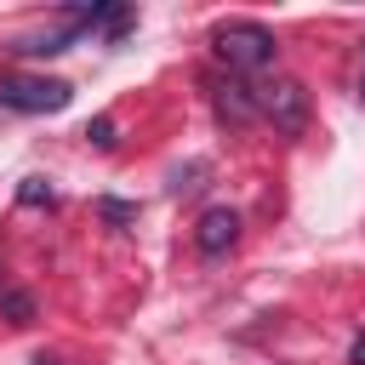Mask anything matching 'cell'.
<instances>
[{
  "mask_svg": "<svg viewBox=\"0 0 365 365\" xmlns=\"http://www.w3.org/2000/svg\"><path fill=\"white\" fill-rule=\"evenodd\" d=\"M354 365H365V336H359V342H354Z\"/></svg>",
  "mask_w": 365,
  "mask_h": 365,
  "instance_id": "obj_12",
  "label": "cell"
},
{
  "mask_svg": "<svg viewBox=\"0 0 365 365\" xmlns=\"http://www.w3.org/2000/svg\"><path fill=\"white\" fill-rule=\"evenodd\" d=\"M211 103H217V120H222V125H234V131H240V125H251V120L262 114V108H257V91H251V86H240V80H222Z\"/></svg>",
  "mask_w": 365,
  "mask_h": 365,
  "instance_id": "obj_5",
  "label": "cell"
},
{
  "mask_svg": "<svg viewBox=\"0 0 365 365\" xmlns=\"http://www.w3.org/2000/svg\"><path fill=\"white\" fill-rule=\"evenodd\" d=\"M0 314H6L11 325H29V319H34V297H29V291H11V285H6V291H0Z\"/></svg>",
  "mask_w": 365,
  "mask_h": 365,
  "instance_id": "obj_7",
  "label": "cell"
},
{
  "mask_svg": "<svg viewBox=\"0 0 365 365\" xmlns=\"http://www.w3.org/2000/svg\"><path fill=\"white\" fill-rule=\"evenodd\" d=\"M211 51H217V63H228L234 74H257V68H268L274 63V29L268 23H257V17H228V23H217L211 29Z\"/></svg>",
  "mask_w": 365,
  "mask_h": 365,
  "instance_id": "obj_1",
  "label": "cell"
},
{
  "mask_svg": "<svg viewBox=\"0 0 365 365\" xmlns=\"http://www.w3.org/2000/svg\"><path fill=\"white\" fill-rule=\"evenodd\" d=\"M74 86L68 80H46V74H0V108L17 114H57L68 108Z\"/></svg>",
  "mask_w": 365,
  "mask_h": 365,
  "instance_id": "obj_2",
  "label": "cell"
},
{
  "mask_svg": "<svg viewBox=\"0 0 365 365\" xmlns=\"http://www.w3.org/2000/svg\"><path fill=\"white\" fill-rule=\"evenodd\" d=\"M34 365H57V354H34Z\"/></svg>",
  "mask_w": 365,
  "mask_h": 365,
  "instance_id": "obj_13",
  "label": "cell"
},
{
  "mask_svg": "<svg viewBox=\"0 0 365 365\" xmlns=\"http://www.w3.org/2000/svg\"><path fill=\"white\" fill-rule=\"evenodd\" d=\"M0 291H6V279H0Z\"/></svg>",
  "mask_w": 365,
  "mask_h": 365,
  "instance_id": "obj_15",
  "label": "cell"
},
{
  "mask_svg": "<svg viewBox=\"0 0 365 365\" xmlns=\"http://www.w3.org/2000/svg\"><path fill=\"white\" fill-rule=\"evenodd\" d=\"M74 40H80V29L63 23V29H51V34H23L11 51H17V57H57V51H68Z\"/></svg>",
  "mask_w": 365,
  "mask_h": 365,
  "instance_id": "obj_6",
  "label": "cell"
},
{
  "mask_svg": "<svg viewBox=\"0 0 365 365\" xmlns=\"http://www.w3.org/2000/svg\"><path fill=\"white\" fill-rule=\"evenodd\" d=\"M257 108L279 137H302L308 131V86L302 80H268L257 86Z\"/></svg>",
  "mask_w": 365,
  "mask_h": 365,
  "instance_id": "obj_3",
  "label": "cell"
},
{
  "mask_svg": "<svg viewBox=\"0 0 365 365\" xmlns=\"http://www.w3.org/2000/svg\"><path fill=\"white\" fill-rule=\"evenodd\" d=\"M86 143H91V148H114V143H120V137H114V120H108V114H97V120L86 125Z\"/></svg>",
  "mask_w": 365,
  "mask_h": 365,
  "instance_id": "obj_10",
  "label": "cell"
},
{
  "mask_svg": "<svg viewBox=\"0 0 365 365\" xmlns=\"http://www.w3.org/2000/svg\"><path fill=\"white\" fill-rule=\"evenodd\" d=\"M97 217L114 222V228H125V222H137V205L131 200H97Z\"/></svg>",
  "mask_w": 365,
  "mask_h": 365,
  "instance_id": "obj_8",
  "label": "cell"
},
{
  "mask_svg": "<svg viewBox=\"0 0 365 365\" xmlns=\"http://www.w3.org/2000/svg\"><path fill=\"white\" fill-rule=\"evenodd\" d=\"M234 240H240V211H234V205H205L200 222H194V245H200L205 257H222Z\"/></svg>",
  "mask_w": 365,
  "mask_h": 365,
  "instance_id": "obj_4",
  "label": "cell"
},
{
  "mask_svg": "<svg viewBox=\"0 0 365 365\" xmlns=\"http://www.w3.org/2000/svg\"><path fill=\"white\" fill-rule=\"evenodd\" d=\"M359 103H365V74H359Z\"/></svg>",
  "mask_w": 365,
  "mask_h": 365,
  "instance_id": "obj_14",
  "label": "cell"
},
{
  "mask_svg": "<svg viewBox=\"0 0 365 365\" xmlns=\"http://www.w3.org/2000/svg\"><path fill=\"white\" fill-rule=\"evenodd\" d=\"M131 23H137V11H131V6H114V11H108V23H103V34H108V40H120V34H131Z\"/></svg>",
  "mask_w": 365,
  "mask_h": 365,
  "instance_id": "obj_11",
  "label": "cell"
},
{
  "mask_svg": "<svg viewBox=\"0 0 365 365\" xmlns=\"http://www.w3.org/2000/svg\"><path fill=\"white\" fill-rule=\"evenodd\" d=\"M17 200H23V205H57V194L46 188V177H23V188H17Z\"/></svg>",
  "mask_w": 365,
  "mask_h": 365,
  "instance_id": "obj_9",
  "label": "cell"
}]
</instances>
